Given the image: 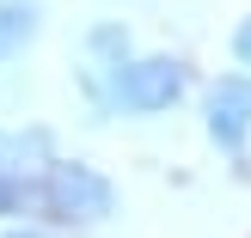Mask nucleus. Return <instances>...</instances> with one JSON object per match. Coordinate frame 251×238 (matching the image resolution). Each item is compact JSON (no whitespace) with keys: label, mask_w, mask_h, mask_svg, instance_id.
I'll use <instances>...</instances> for the list:
<instances>
[{"label":"nucleus","mask_w":251,"mask_h":238,"mask_svg":"<svg viewBox=\"0 0 251 238\" xmlns=\"http://www.w3.org/2000/svg\"><path fill=\"white\" fill-rule=\"evenodd\" d=\"M86 98H92V122L104 116H166V110H178L184 98H190V61L184 55H166V49H147V55H129L117 73H80Z\"/></svg>","instance_id":"1"},{"label":"nucleus","mask_w":251,"mask_h":238,"mask_svg":"<svg viewBox=\"0 0 251 238\" xmlns=\"http://www.w3.org/2000/svg\"><path fill=\"white\" fill-rule=\"evenodd\" d=\"M31 208L55 232H92V226H104L117 214V183L98 165H86V159H61L55 153L31 177Z\"/></svg>","instance_id":"2"},{"label":"nucleus","mask_w":251,"mask_h":238,"mask_svg":"<svg viewBox=\"0 0 251 238\" xmlns=\"http://www.w3.org/2000/svg\"><path fill=\"white\" fill-rule=\"evenodd\" d=\"M202 134L227 159L251 147V73H215L202 86Z\"/></svg>","instance_id":"3"},{"label":"nucleus","mask_w":251,"mask_h":238,"mask_svg":"<svg viewBox=\"0 0 251 238\" xmlns=\"http://www.w3.org/2000/svg\"><path fill=\"white\" fill-rule=\"evenodd\" d=\"M43 37V0H0V67Z\"/></svg>","instance_id":"4"},{"label":"nucleus","mask_w":251,"mask_h":238,"mask_svg":"<svg viewBox=\"0 0 251 238\" xmlns=\"http://www.w3.org/2000/svg\"><path fill=\"white\" fill-rule=\"evenodd\" d=\"M55 159V129L49 122H25V129H6V165L37 177V171Z\"/></svg>","instance_id":"5"},{"label":"nucleus","mask_w":251,"mask_h":238,"mask_svg":"<svg viewBox=\"0 0 251 238\" xmlns=\"http://www.w3.org/2000/svg\"><path fill=\"white\" fill-rule=\"evenodd\" d=\"M25 214H31V177L12 171V165H0V226H6V220H25Z\"/></svg>","instance_id":"6"},{"label":"nucleus","mask_w":251,"mask_h":238,"mask_svg":"<svg viewBox=\"0 0 251 238\" xmlns=\"http://www.w3.org/2000/svg\"><path fill=\"white\" fill-rule=\"evenodd\" d=\"M0 238H61V232L43 226V220H6V226H0Z\"/></svg>","instance_id":"7"},{"label":"nucleus","mask_w":251,"mask_h":238,"mask_svg":"<svg viewBox=\"0 0 251 238\" xmlns=\"http://www.w3.org/2000/svg\"><path fill=\"white\" fill-rule=\"evenodd\" d=\"M233 61H239V73H251V12L233 24Z\"/></svg>","instance_id":"8"},{"label":"nucleus","mask_w":251,"mask_h":238,"mask_svg":"<svg viewBox=\"0 0 251 238\" xmlns=\"http://www.w3.org/2000/svg\"><path fill=\"white\" fill-rule=\"evenodd\" d=\"M0 165H6V129H0Z\"/></svg>","instance_id":"9"}]
</instances>
